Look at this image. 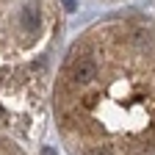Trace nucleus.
I'll return each mask as SVG.
<instances>
[{
    "mask_svg": "<svg viewBox=\"0 0 155 155\" xmlns=\"http://www.w3.org/2000/svg\"><path fill=\"white\" fill-rule=\"evenodd\" d=\"M53 114L72 155H155V25L86 28L58 64Z\"/></svg>",
    "mask_w": 155,
    "mask_h": 155,
    "instance_id": "f257e3e1",
    "label": "nucleus"
},
{
    "mask_svg": "<svg viewBox=\"0 0 155 155\" xmlns=\"http://www.w3.org/2000/svg\"><path fill=\"white\" fill-rule=\"evenodd\" d=\"M53 25L39 0H28L0 22V125H31L45 100Z\"/></svg>",
    "mask_w": 155,
    "mask_h": 155,
    "instance_id": "f03ea898",
    "label": "nucleus"
},
{
    "mask_svg": "<svg viewBox=\"0 0 155 155\" xmlns=\"http://www.w3.org/2000/svg\"><path fill=\"white\" fill-rule=\"evenodd\" d=\"M19 6H22L19 0H0V22H3V19H6L11 11H17Z\"/></svg>",
    "mask_w": 155,
    "mask_h": 155,
    "instance_id": "7ed1b4c3",
    "label": "nucleus"
},
{
    "mask_svg": "<svg viewBox=\"0 0 155 155\" xmlns=\"http://www.w3.org/2000/svg\"><path fill=\"white\" fill-rule=\"evenodd\" d=\"M42 155H55V152L53 150H42Z\"/></svg>",
    "mask_w": 155,
    "mask_h": 155,
    "instance_id": "20e7f679",
    "label": "nucleus"
}]
</instances>
